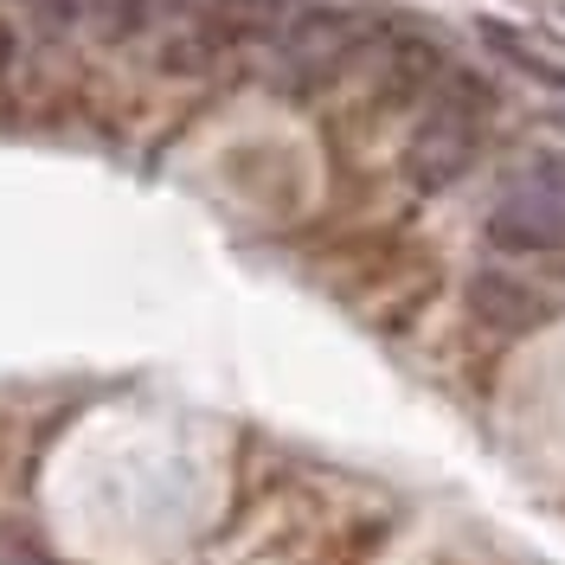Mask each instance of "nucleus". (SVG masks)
Segmentation results:
<instances>
[{"instance_id": "423d86ee", "label": "nucleus", "mask_w": 565, "mask_h": 565, "mask_svg": "<svg viewBox=\"0 0 565 565\" xmlns=\"http://www.w3.org/2000/svg\"><path fill=\"white\" fill-rule=\"evenodd\" d=\"M0 565H52V559H45V540H39L33 527L7 521V527H0Z\"/></svg>"}, {"instance_id": "39448f33", "label": "nucleus", "mask_w": 565, "mask_h": 565, "mask_svg": "<svg viewBox=\"0 0 565 565\" xmlns=\"http://www.w3.org/2000/svg\"><path fill=\"white\" fill-rule=\"evenodd\" d=\"M206 26L225 39V45L264 39V33H277V26H289V0H212Z\"/></svg>"}, {"instance_id": "20e7f679", "label": "nucleus", "mask_w": 565, "mask_h": 565, "mask_svg": "<svg viewBox=\"0 0 565 565\" xmlns=\"http://www.w3.org/2000/svg\"><path fill=\"white\" fill-rule=\"evenodd\" d=\"M469 316L494 328V334H527L540 321L553 316V302L521 277H501V270H482V277H469Z\"/></svg>"}, {"instance_id": "7ed1b4c3", "label": "nucleus", "mask_w": 565, "mask_h": 565, "mask_svg": "<svg viewBox=\"0 0 565 565\" xmlns=\"http://www.w3.org/2000/svg\"><path fill=\"white\" fill-rule=\"evenodd\" d=\"M360 52H366V26L353 13H341V7H309V13L289 20V39H282V84L296 97L328 90Z\"/></svg>"}, {"instance_id": "0eeeda50", "label": "nucleus", "mask_w": 565, "mask_h": 565, "mask_svg": "<svg viewBox=\"0 0 565 565\" xmlns=\"http://www.w3.org/2000/svg\"><path fill=\"white\" fill-rule=\"evenodd\" d=\"M13 52H20V33H13V26H7V20H0V71L13 65Z\"/></svg>"}, {"instance_id": "6e6552de", "label": "nucleus", "mask_w": 565, "mask_h": 565, "mask_svg": "<svg viewBox=\"0 0 565 565\" xmlns=\"http://www.w3.org/2000/svg\"><path fill=\"white\" fill-rule=\"evenodd\" d=\"M553 270H565V250H559V257H553Z\"/></svg>"}, {"instance_id": "f03ea898", "label": "nucleus", "mask_w": 565, "mask_h": 565, "mask_svg": "<svg viewBox=\"0 0 565 565\" xmlns=\"http://www.w3.org/2000/svg\"><path fill=\"white\" fill-rule=\"evenodd\" d=\"M489 245L521 257H559L565 250V154H533L508 180L501 206L489 212Z\"/></svg>"}, {"instance_id": "f257e3e1", "label": "nucleus", "mask_w": 565, "mask_h": 565, "mask_svg": "<svg viewBox=\"0 0 565 565\" xmlns=\"http://www.w3.org/2000/svg\"><path fill=\"white\" fill-rule=\"evenodd\" d=\"M482 122H489V90H482L476 77H457L450 90H437L430 109H424V122L412 129V141H405V154H398L405 180H412L418 193L457 186V180L476 168V154H482Z\"/></svg>"}]
</instances>
